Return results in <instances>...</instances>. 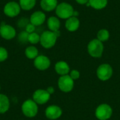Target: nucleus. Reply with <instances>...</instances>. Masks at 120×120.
<instances>
[{
    "instance_id": "obj_1",
    "label": "nucleus",
    "mask_w": 120,
    "mask_h": 120,
    "mask_svg": "<svg viewBox=\"0 0 120 120\" xmlns=\"http://www.w3.org/2000/svg\"><path fill=\"white\" fill-rule=\"evenodd\" d=\"M60 31L52 32L50 30L44 31L40 35V44L44 49H49L53 47L60 36Z\"/></svg>"
},
{
    "instance_id": "obj_17",
    "label": "nucleus",
    "mask_w": 120,
    "mask_h": 120,
    "mask_svg": "<svg viewBox=\"0 0 120 120\" xmlns=\"http://www.w3.org/2000/svg\"><path fill=\"white\" fill-rule=\"evenodd\" d=\"M47 26L50 31L57 32L59 31L60 27V22L58 17L51 16L47 20Z\"/></svg>"
},
{
    "instance_id": "obj_11",
    "label": "nucleus",
    "mask_w": 120,
    "mask_h": 120,
    "mask_svg": "<svg viewBox=\"0 0 120 120\" xmlns=\"http://www.w3.org/2000/svg\"><path fill=\"white\" fill-rule=\"evenodd\" d=\"M51 65L50 59L44 55H39L34 60V66L38 70L44 71L49 68Z\"/></svg>"
},
{
    "instance_id": "obj_27",
    "label": "nucleus",
    "mask_w": 120,
    "mask_h": 120,
    "mask_svg": "<svg viewBox=\"0 0 120 120\" xmlns=\"http://www.w3.org/2000/svg\"><path fill=\"white\" fill-rule=\"evenodd\" d=\"M29 20H28V19H27V18H20L19 20H18V26L20 27V28H22V27H26V25L29 23Z\"/></svg>"
},
{
    "instance_id": "obj_22",
    "label": "nucleus",
    "mask_w": 120,
    "mask_h": 120,
    "mask_svg": "<svg viewBox=\"0 0 120 120\" xmlns=\"http://www.w3.org/2000/svg\"><path fill=\"white\" fill-rule=\"evenodd\" d=\"M110 38V32L108 30L102 29L100 30L97 33V39L101 42L106 41Z\"/></svg>"
},
{
    "instance_id": "obj_19",
    "label": "nucleus",
    "mask_w": 120,
    "mask_h": 120,
    "mask_svg": "<svg viewBox=\"0 0 120 120\" xmlns=\"http://www.w3.org/2000/svg\"><path fill=\"white\" fill-rule=\"evenodd\" d=\"M25 56L30 60H34L39 56V51L37 48L33 45L27 46L25 50Z\"/></svg>"
},
{
    "instance_id": "obj_3",
    "label": "nucleus",
    "mask_w": 120,
    "mask_h": 120,
    "mask_svg": "<svg viewBox=\"0 0 120 120\" xmlns=\"http://www.w3.org/2000/svg\"><path fill=\"white\" fill-rule=\"evenodd\" d=\"M74 8L72 6L66 2L58 4L56 8V14L58 18L61 19H68L73 16Z\"/></svg>"
},
{
    "instance_id": "obj_31",
    "label": "nucleus",
    "mask_w": 120,
    "mask_h": 120,
    "mask_svg": "<svg viewBox=\"0 0 120 120\" xmlns=\"http://www.w3.org/2000/svg\"><path fill=\"white\" fill-rule=\"evenodd\" d=\"M78 15H79V12H77V11H74V13H73V16L77 17V16H78Z\"/></svg>"
},
{
    "instance_id": "obj_6",
    "label": "nucleus",
    "mask_w": 120,
    "mask_h": 120,
    "mask_svg": "<svg viewBox=\"0 0 120 120\" xmlns=\"http://www.w3.org/2000/svg\"><path fill=\"white\" fill-rule=\"evenodd\" d=\"M112 115V108L106 103H103L98 105L96 110L95 115L99 120H109Z\"/></svg>"
},
{
    "instance_id": "obj_32",
    "label": "nucleus",
    "mask_w": 120,
    "mask_h": 120,
    "mask_svg": "<svg viewBox=\"0 0 120 120\" xmlns=\"http://www.w3.org/2000/svg\"><path fill=\"white\" fill-rule=\"evenodd\" d=\"M0 91H1V85H0Z\"/></svg>"
},
{
    "instance_id": "obj_5",
    "label": "nucleus",
    "mask_w": 120,
    "mask_h": 120,
    "mask_svg": "<svg viewBox=\"0 0 120 120\" xmlns=\"http://www.w3.org/2000/svg\"><path fill=\"white\" fill-rule=\"evenodd\" d=\"M74 80L70 77L69 75L60 76L58 81V86L60 90L65 93L70 92L74 88Z\"/></svg>"
},
{
    "instance_id": "obj_14",
    "label": "nucleus",
    "mask_w": 120,
    "mask_h": 120,
    "mask_svg": "<svg viewBox=\"0 0 120 120\" xmlns=\"http://www.w3.org/2000/svg\"><path fill=\"white\" fill-rule=\"evenodd\" d=\"M55 71L60 76L67 75L70 72L69 65L65 61H58L55 65Z\"/></svg>"
},
{
    "instance_id": "obj_12",
    "label": "nucleus",
    "mask_w": 120,
    "mask_h": 120,
    "mask_svg": "<svg viewBox=\"0 0 120 120\" xmlns=\"http://www.w3.org/2000/svg\"><path fill=\"white\" fill-rule=\"evenodd\" d=\"M63 114L62 109L55 105H49L45 110V115L46 117L51 120H56L61 117Z\"/></svg>"
},
{
    "instance_id": "obj_20",
    "label": "nucleus",
    "mask_w": 120,
    "mask_h": 120,
    "mask_svg": "<svg viewBox=\"0 0 120 120\" xmlns=\"http://www.w3.org/2000/svg\"><path fill=\"white\" fill-rule=\"evenodd\" d=\"M108 0H89V3L91 7L96 10H101L106 7Z\"/></svg>"
},
{
    "instance_id": "obj_7",
    "label": "nucleus",
    "mask_w": 120,
    "mask_h": 120,
    "mask_svg": "<svg viewBox=\"0 0 120 120\" xmlns=\"http://www.w3.org/2000/svg\"><path fill=\"white\" fill-rule=\"evenodd\" d=\"M4 13L8 18H15L20 13L21 8L19 3L16 1H9L4 7Z\"/></svg>"
},
{
    "instance_id": "obj_4",
    "label": "nucleus",
    "mask_w": 120,
    "mask_h": 120,
    "mask_svg": "<svg viewBox=\"0 0 120 120\" xmlns=\"http://www.w3.org/2000/svg\"><path fill=\"white\" fill-rule=\"evenodd\" d=\"M87 49L89 55L91 57L100 58L103 55L104 51V46L103 42L99 41L98 39H94L89 43Z\"/></svg>"
},
{
    "instance_id": "obj_23",
    "label": "nucleus",
    "mask_w": 120,
    "mask_h": 120,
    "mask_svg": "<svg viewBox=\"0 0 120 120\" xmlns=\"http://www.w3.org/2000/svg\"><path fill=\"white\" fill-rule=\"evenodd\" d=\"M28 42L30 43L31 44H38L39 42H40V35L36 32L29 34Z\"/></svg>"
},
{
    "instance_id": "obj_26",
    "label": "nucleus",
    "mask_w": 120,
    "mask_h": 120,
    "mask_svg": "<svg viewBox=\"0 0 120 120\" xmlns=\"http://www.w3.org/2000/svg\"><path fill=\"white\" fill-rule=\"evenodd\" d=\"M70 77L75 81V80H77L80 77V73L78 70H71L70 72Z\"/></svg>"
},
{
    "instance_id": "obj_16",
    "label": "nucleus",
    "mask_w": 120,
    "mask_h": 120,
    "mask_svg": "<svg viewBox=\"0 0 120 120\" xmlns=\"http://www.w3.org/2000/svg\"><path fill=\"white\" fill-rule=\"evenodd\" d=\"M58 0H41L40 6L43 11L51 12L56 10L58 6Z\"/></svg>"
},
{
    "instance_id": "obj_24",
    "label": "nucleus",
    "mask_w": 120,
    "mask_h": 120,
    "mask_svg": "<svg viewBox=\"0 0 120 120\" xmlns=\"http://www.w3.org/2000/svg\"><path fill=\"white\" fill-rule=\"evenodd\" d=\"M28 36L29 33H27L25 30L20 32L18 35V40L21 44H26L28 42Z\"/></svg>"
},
{
    "instance_id": "obj_18",
    "label": "nucleus",
    "mask_w": 120,
    "mask_h": 120,
    "mask_svg": "<svg viewBox=\"0 0 120 120\" xmlns=\"http://www.w3.org/2000/svg\"><path fill=\"white\" fill-rule=\"evenodd\" d=\"M10 100L8 97L3 94H0V114H4L10 108Z\"/></svg>"
},
{
    "instance_id": "obj_30",
    "label": "nucleus",
    "mask_w": 120,
    "mask_h": 120,
    "mask_svg": "<svg viewBox=\"0 0 120 120\" xmlns=\"http://www.w3.org/2000/svg\"><path fill=\"white\" fill-rule=\"evenodd\" d=\"M79 4H86L89 0H75Z\"/></svg>"
},
{
    "instance_id": "obj_8",
    "label": "nucleus",
    "mask_w": 120,
    "mask_h": 120,
    "mask_svg": "<svg viewBox=\"0 0 120 120\" xmlns=\"http://www.w3.org/2000/svg\"><path fill=\"white\" fill-rule=\"evenodd\" d=\"M113 74L112 68L107 63L101 65L96 70V75L101 81H107L111 78Z\"/></svg>"
},
{
    "instance_id": "obj_28",
    "label": "nucleus",
    "mask_w": 120,
    "mask_h": 120,
    "mask_svg": "<svg viewBox=\"0 0 120 120\" xmlns=\"http://www.w3.org/2000/svg\"><path fill=\"white\" fill-rule=\"evenodd\" d=\"M35 30H36V27L33 24H32L31 22H29L26 25V27H25V30L27 33H29V34L32 33V32H35Z\"/></svg>"
},
{
    "instance_id": "obj_2",
    "label": "nucleus",
    "mask_w": 120,
    "mask_h": 120,
    "mask_svg": "<svg viewBox=\"0 0 120 120\" xmlns=\"http://www.w3.org/2000/svg\"><path fill=\"white\" fill-rule=\"evenodd\" d=\"M21 111L26 117L33 118L36 117L38 113V105L32 99H27L22 103Z\"/></svg>"
},
{
    "instance_id": "obj_33",
    "label": "nucleus",
    "mask_w": 120,
    "mask_h": 120,
    "mask_svg": "<svg viewBox=\"0 0 120 120\" xmlns=\"http://www.w3.org/2000/svg\"><path fill=\"white\" fill-rule=\"evenodd\" d=\"M0 27H1V25H0Z\"/></svg>"
},
{
    "instance_id": "obj_15",
    "label": "nucleus",
    "mask_w": 120,
    "mask_h": 120,
    "mask_svg": "<svg viewBox=\"0 0 120 120\" xmlns=\"http://www.w3.org/2000/svg\"><path fill=\"white\" fill-rule=\"evenodd\" d=\"M65 25V28L69 32H75L79 29L80 25V22L77 17L72 16L70 18L67 19Z\"/></svg>"
},
{
    "instance_id": "obj_10",
    "label": "nucleus",
    "mask_w": 120,
    "mask_h": 120,
    "mask_svg": "<svg viewBox=\"0 0 120 120\" xmlns=\"http://www.w3.org/2000/svg\"><path fill=\"white\" fill-rule=\"evenodd\" d=\"M0 36L6 40H11L16 36L15 29L8 24L2 22L0 24Z\"/></svg>"
},
{
    "instance_id": "obj_21",
    "label": "nucleus",
    "mask_w": 120,
    "mask_h": 120,
    "mask_svg": "<svg viewBox=\"0 0 120 120\" xmlns=\"http://www.w3.org/2000/svg\"><path fill=\"white\" fill-rule=\"evenodd\" d=\"M37 0H19V4L22 10L30 11L36 5Z\"/></svg>"
},
{
    "instance_id": "obj_13",
    "label": "nucleus",
    "mask_w": 120,
    "mask_h": 120,
    "mask_svg": "<svg viewBox=\"0 0 120 120\" xmlns=\"http://www.w3.org/2000/svg\"><path fill=\"white\" fill-rule=\"evenodd\" d=\"M46 20V14L41 11H37L33 12L30 18V22L33 24L35 27L40 26Z\"/></svg>"
},
{
    "instance_id": "obj_25",
    "label": "nucleus",
    "mask_w": 120,
    "mask_h": 120,
    "mask_svg": "<svg viewBox=\"0 0 120 120\" xmlns=\"http://www.w3.org/2000/svg\"><path fill=\"white\" fill-rule=\"evenodd\" d=\"M8 57V53L6 49L4 47L0 46V63L4 62L7 60Z\"/></svg>"
},
{
    "instance_id": "obj_9",
    "label": "nucleus",
    "mask_w": 120,
    "mask_h": 120,
    "mask_svg": "<svg viewBox=\"0 0 120 120\" xmlns=\"http://www.w3.org/2000/svg\"><path fill=\"white\" fill-rule=\"evenodd\" d=\"M51 98V94L45 89H37L32 95V100L37 105H44Z\"/></svg>"
},
{
    "instance_id": "obj_29",
    "label": "nucleus",
    "mask_w": 120,
    "mask_h": 120,
    "mask_svg": "<svg viewBox=\"0 0 120 120\" xmlns=\"http://www.w3.org/2000/svg\"><path fill=\"white\" fill-rule=\"evenodd\" d=\"M46 90V91H48V93L50 94L51 95L53 94L54 93V91H55V90H54V88H53V86H49Z\"/></svg>"
}]
</instances>
